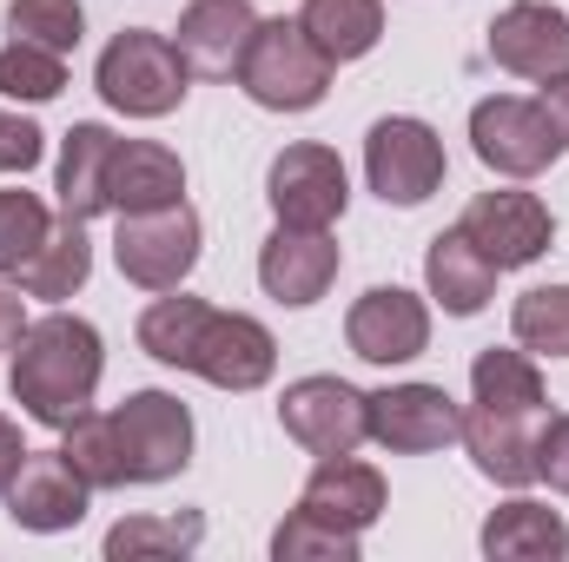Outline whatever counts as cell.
<instances>
[{
	"label": "cell",
	"instance_id": "cell-8",
	"mask_svg": "<svg viewBox=\"0 0 569 562\" xmlns=\"http://www.w3.org/2000/svg\"><path fill=\"white\" fill-rule=\"evenodd\" d=\"M120 456H127V483H172L192 463V411L172 391H133L120 411Z\"/></svg>",
	"mask_w": 569,
	"mask_h": 562
},
{
	"label": "cell",
	"instance_id": "cell-5",
	"mask_svg": "<svg viewBox=\"0 0 569 562\" xmlns=\"http://www.w3.org/2000/svg\"><path fill=\"white\" fill-rule=\"evenodd\" d=\"M470 145L497 179H543L569 145L557 133V120L543 113V100L523 93H490L470 107Z\"/></svg>",
	"mask_w": 569,
	"mask_h": 562
},
{
	"label": "cell",
	"instance_id": "cell-24",
	"mask_svg": "<svg viewBox=\"0 0 569 562\" xmlns=\"http://www.w3.org/2000/svg\"><path fill=\"white\" fill-rule=\"evenodd\" d=\"M298 27L311 33V47L331 67H351L385 40V0H305Z\"/></svg>",
	"mask_w": 569,
	"mask_h": 562
},
{
	"label": "cell",
	"instance_id": "cell-27",
	"mask_svg": "<svg viewBox=\"0 0 569 562\" xmlns=\"http://www.w3.org/2000/svg\"><path fill=\"white\" fill-rule=\"evenodd\" d=\"M470 391H477V404H490V411H550V398H543V371H537V358L530 351H477V364H470Z\"/></svg>",
	"mask_w": 569,
	"mask_h": 562
},
{
	"label": "cell",
	"instance_id": "cell-13",
	"mask_svg": "<svg viewBox=\"0 0 569 562\" xmlns=\"http://www.w3.org/2000/svg\"><path fill=\"white\" fill-rule=\"evenodd\" d=\"M192 378H206L212 391H259V384H272V371H279V338L259 324V318H246V311H206V324H199V344H192V364H186Z\"/></svg>",
	"mask_w": 569,
	"mask_h": 562
},
{
	"label": "cell",
	"instance_id": "cell-7",
	"mask_svg": "<svg viewBox=\"0 0 569 562\" xmlns=\"http://www.w3.org/2000/svg\"><path fill=\"white\" fill-rule=\"evenodd\" d=\"M457 232L497 265V272H523L557 245V219L537 192H477L457 219Z\"/></svg>",
	"mask_w": 569,
	"mask_h": 562
},
{
	"label": "cell",
	"instance_id": "cell-25",
	"mask_svg": "<svg viewBox=\"0 0 569 562\" xmlns=\"http://www.w3.org/2000/svg\"><path fill=\"white\" fill-rule=\"evenodd\" d=\"M87 272H93V245H87V219H53V232H47V245L33 252V265L20 272V291L27 298H47V304H67L80 284H87Z\"/></svg>",
	"mask_w": 569,
	"mask_h": 562
},
{
	"label": "cell",
	"instance_id": "cell-28",
	"mask_svg": "<svg viewBox=\"0 0 569 562\" xmlns=\"http://www.w3.org/2000/svg\"><path fill=\"white\" fill-rule=\"evenodd\" d=\"M206 298H186V291H159L152 304L140 311V351L146 358H159V364H172V371H186L192 364V344H199V324H206Z\"/></svg>",
	"mask_w": 569,
	"mask_h": 562
},
{
	"label": "cell",
	"instance_id": "cell-4",
	"mask_svg": "<svg viewBox=\"0 0 569 562\" xmlns=\"http://www.w3.org/2000/svg\"><path fill=\"white\" fill-rule=\"evenodd\" d=\"M199 245H206V225L186 199L152 205V212H120L113 225V265L140 291H179L199 265Z\"/></svg>",
	"mask_w": 569,
	"mask_h": 562
},
{
	"label": "cell",
	"instance_id": "cell-31",
	"mask_svg": "<svg viewBox=\"0 0 569 562\" xmlns=\"http://www.w3.org/2000/svg\"><path fill=\"white\" fill-rule=\"evenodd\" d=\"M87 33L80 0H7V40H33L47 53H73Z\"/></svg>",
	"mask_w": 569,
	"mask_h": 562
},
{
	"label": "cell",
	"instance_id": "cell-14",
	"mask_svg": "<svg viewBox=\"0 0 569 562\" xmlns=\"http://www.w3.org/2000/svg\"><path fill=\"white\" fill-rule=\"evenodd\" d=\"M345 344L365 364H411L430 351V304L405 284H371L351 311H345Z\"/></svg>",
	"mask_w": 569,
	"mask_h": 562
},
{
	"label": "cell",
	"instance_id": "cell-11",
	"mask_svg": "<svg viewBox=\"0 0 569 562\" xmlns=\"http://www.w3.org/2000/svg\"><path fill=\"white\" fill-rule=\"evenodd\" d=\"M266 199L279 212V225H338L345 205H351V179H345V159L318 140L284 145L266 172Z\"/></svg>",
	"mask_w": 569,
	"mask_h": 562
},
{
	"label": "cell",
	"instance_id": "cell-15",
	"mask_svg": "<svg viewBox=\"0 0 569 562\" xmlns=\"http://www.w3.org/2000/svg\"><path fill=\"white\" fill-rule=\"evenodd\" d=\"M338 265H345V252H338L331 225H279L259 245V284H266V298H279L291 311L318 304L338 284Z\"/></svg>",
	"mask_w": 569,
	"mask_h": 562
},
{
	"label": "cell",
	"instance_id": "cell-18",
	"mask_svg": "<svg viewBox=\"0 0 569 562\" xmlns=\"http://www.w3.org/2000/svg\"><path fill=\"white\" fill-rule=\"evenodd\" d=\"M252 27H259L252 0H186V13L172 27V47L186 53V67L199 80H232L239 60H246Z\"/></svg>",
	"mask_w": 569,
	"mask_h": 562
},
{
	"label": "cell",
	"instance_id": "cell-37",
	"mask_svg": "<svg viewBox=\"0 0 569 562\" xmlns=\"http://www.w3.org/2000/svg\"><path fill=\"white\" fill-rule=\"evenodd\" d=\"M20 331H27V298H20V284L0 279V351H13Z\"/></svg>",
	"mask_w": 569,
	"mask_h": 562
},
{
	"label": "cell",
	"instance_id": "cell-36",
	"mask_svg": "<svg viewBox=\"0 0 569 562\" xmlns=\"http://www.w3.org/2000/svg\"><path fill=\"white\" fill-rule=\"evenodd\" d=\"M537 476L557 496H569V411L563 418H543V430H537Z\"/></svg>",
	"mask_w": 569,
	"mask_h": 562
},
{
	"label": "cell",
	"instance_id": "cell-19",
	"mask_svg": "<svg viewBox=\"0 0 569 562\" xmlns=\"http://www.w3.org/2000/svg\"><path fill=\"white\" fill-rule=\"evenodd\" d=\"M298 510H311V516L365 536L385 516V470L378 463H358V456H318V470L298 490Z\"/></svg>",
	"mask_w": 569,
	"mask_h": 562
},
{
	"label": "cell",
	"instance_id": "cell-35",
	"mask_svg": "<svg viewBox=\"0 0 569 562\" xmlns=\"http://www.w3.org/2000/svg\"><path fill=\"white\" fill-rule=\"evenodd\" d=\"M40 152H47V133H40L33 120L0 113V179H7V172H33V165H40Z\"/></svg>",
	"mask_w": 569,
	"mask_h": 562
},
{
	"label": "cell",
	"instance_id": "cell-38",
	"mask_svg": "<svg viewBox=\"0 0 569 562\" xmlns=\"http://www.w3.org/2000/svg\"><path fill=\"white\" fill-rule=\"evenodd\" d=\"M537 87H543V93H537L543 113L557 120V133H563V145H569V73H550V80H537Z\"/></svg>",
	"mask_w": 569,
	"mask_h": 562
},
{
	"label": "cell",
	"instance_id": "cell-20",
	"mask_svg": "<svg viewBox=\"0 0 569 562\" xmlns=\"http://www.w3.org/2000/svg\"><path fill=\"white\" fill-rule=\"evenodd\" d=\"M186 199V165L179 152L159 140H120L113 145V172H107V205L113 212H152V205H179Z\"/></svg>",
	"mask_w": 569,
	"mask_h": 562
},
{
	"label": "cell",
	"instance_id": "cell-6",
	"mask_svg": "<svg viewBox=\"0 0 569 562\" xmlns=\"http://www.w3.org/2000/svg\"><path fill=\"white\" fill-rule=\"evenodd\" d=\"M443 172H450L443 140L418 113H391V120H378L365 133V179H371V192L385 205H425L443 185Z\"/></svg>",
	"mask_w": 569,
	"mask_h": 562
},
{
	"label": "cell",
	"instance_id": "cell-16",
	"mask_svg": "<svg viewBox=\"0 0 569 562\" xmlns=\"http://www.w3.org/2000/svg\"><path fill=\"white\" fill-rule=\"evenodd\" d=\"M490 60L517 80H550L569 73V13L550 0H510L497 20H490Z\"/></svg>",
	"mask_w": 569,
	"mask_h": 562
},
{
	"label": "cell",
	"instance_id": "cell-17",
	"mask_svg": "<svg viewBox=\"0 0 569 562\" xmlns=\"http://www.w3.org/2000/svg\"><path fill=\"white\" fill-rule=\"evenodd\" d=\"M543 418L550 411H490V404H477V411H463L457 443L470 450L477 476H490L497 490H530L537 483V430H543Z\"/></svg>",
	"mask_w": 569,
	"mask_h": 562
},
{
	"label": "cell",
	"instance_id": "cell-10",
	"mask_svg": "<svg viewBox=\"0 0 569 562\" xmlns=\"http://www.w3.org/2000/svg\"><path fill=\"white\" fill-rule=\"evenodd\" d=\"M87 496H93V483L67 463V450H27L20 470H13L7 490H0L13 530H33V536L80 530V523H87Z\"/></svg>",
	"mask_w": 569,
	"mask_h": 562
},
{
	"label": "cell",
	"instance_id": "cell-2",
	"mask_svg": "<svg viewBox=\"0 0 569 562\" xmlns=\"http://www.w3.org/2000/svg\"><path fill=\"white\" fill-rule=\"evenodd\" d=\"M93 87L113 113L127 120H166L179 113L186 87H192V67L186 53L172 47V33H152V27H120L93 67Z\"/></svg>",
	"mask_w": 569,
	"mask_h": 562
},
{
	"label": "cell",
	"instance_id": "cell-12",
	"mask_svg": "<svg viewBox=\"0 0 569 562\" xmlns=\"http://www.w3.org/2000/svg\"><path fill=\"white\" fill-rule=\"evenodd\" d=\"M279 423L284 436L311 456H351L371 430H365V391H351L345 378H298L284 384L279 398Z\"/></svg>",
	"mask_w": 569,
	"mask_h": 562
},
{
	"label": "cell",
	"instance_id": "cell-30",
	"mask_svg": "<svg viewBox=\"0 0 569 562\" xmlns=\"http://www.w3.org/2000/svg\"><path fill=\"white\" fill-rule=\"evenodd\" d=\"M510 331L530 358H569V284H530L510 311Z\"/></svg>",
	"mask_w": 569,
	"mask_h": 562
},
{
	"label": "cell",
	"instance_id": "cell-32",
	"mask_svg": "<svg viewBox=\"0 0 569 562\" xmlns=\"http://www.w3.org/2000/svg\"><path fill=\"white\" fill-rule=\"evenodd\" d=\"M0 93L7 100H60L67 93V53H47L33 40H7L0 47Z\"/></svg>",
	"mask_w": 569,
	"mask_h": 562
},
{
	"label": "cell",
	"instance_id": "cell-21",
	"mask_svg": "<svg viewBox=\"0 0 569 562\" xmlns=\"http://www.w3.org/2000/svg\"><path fill=\"white\" fill-rule=\"evenodd\" d=\"M483 556L490 562H563L569 556V523L537 503V496H510L503 510L483 516Z\"/></svg>",
	"mask_w": 569,
	"mask_h": 562
},
{
	"label": "cell",
	"instance_id": "cell-1",
	"mask_svg": "<svg viewBox=\"0 0 569 562\" xmlns=\"http://www.w3.org/2000/svg\"><path fill=\"white\" fill-rule=\"evenodd\" d=\"M100 371H107L100 331L87 318H73V311H47V318H33L20 331L13 364H7V391L33 423L67 430L80 411H93Z\"/></svg>",
	"mask_w": 569,
	"mask_h": 562
},
{
	"label": "cell",
	"instance_id": "cell-29",
	"mask_svg": "<svg viewBox=\"0 0 569 562\" xmlns=\"http://www.w3.org/2000/svg\"><path fill=\"white\" fill-rule=\"evenodd\" d=\"M60 450L67 463L93 483V490H120L127 483V456H120V430H113V411H80V418L60 430Z\"/></svg>",
	"mask_w": 569,
	"mask_h": 562
},
{
	"label": "cell",
	"instance_id": "cell-26",
	"mask_svg": "<svg viewBox=\"0 0 569 562\" xmlns=\"http://www.w3.org/2000/svg\"><path fill=\"white\" fill-rule=\"evenodd\" d=\"M206 543V516L199 510H179V516H127V523H113L107 530V562H179L192 556Z\"/></svg>",
	"mask_w": 569,
	"mask_h": 562
},
{
	"label": "cell",
	"instance_id": "cell-22",
	"mask_svg": "<svg viewBox=\"0 0 569 562\" xmlns=\"http://www.w3.org/2000/svg\"><path fill=\"white\" fill-rule=\"evenodd\" d=\"M425 291L450 311V318H477L490 298H497V265L450 225V232H437L425 252Z\"/></svg>",
	"mask_w": 569,
	"mask_h": 562
},
{
	"label": "cell",
	"instance_id": "cell-23",
	"mask_svg": "<svg viewBox=\"0 0 569 562\" xmlns=\"http://www.w3.org/2000/svg\"><path fill=\"white\" fill-rule=\"evenodd\" d=\"M113 133L100 120H80L67 140H60V172H53V192H60V212L67 219H100L113 212L107 205V172H113Z\"/></svg>",
	"mask_w": 569,
	"mask_h": 562
},
{
	"label": "cell",
	"instance_id": "cell-34",
	"mask_svg": "<svg viewBox=\"0 0 569 562\" xmlns=\"http://www.w3.org/2000/svg\"><path fill=\"white\" fill-rule=\"evenodd\" d=\"M47 232H53V212L33 192H0V279H20L47 245Z\"/></svg>",
	"mask_w": 569,
	"mask_h": 562
},
{
	"label": "cell",
	"instance_id": "cell-39",
	"mask_svg": "<svg viewBox=\"0 0 569 562\" xmlns=\"http://www.w3.org/2000/svg\"><path fill=\"white\" fill-rule=\"evenodd\" d=\"M20 456H27V443H20V423L0 418V490H7V476L20 470Z\"/></svg>",
	"mask_w": 569,
	"mask_h": 562
},
{
	"label": "cell",
	"instance_id": "cell-33",
	"mask_svg": "<svg viewBox=\"0 0 569 562\" xmlns=\"http://www.w3.org/2000/svg\"><path fill=\"white\" fill-rule=\"evenodd\" d=\"M272 556L279 562H358V530H338L311 510H291L272 530Z\"/></svg>",
	"mask_w": 569,
	"mask_h": 562
},
{
	"label": "cell",
	"instance_id": "cell-3",
	"mask_svg": "<svg viewBox=\"0 0 569 562\" xmlns=\"http://www.w3.org/2000/svg\"><path fill=\"white\" fill-rule=\"evenodd\" d=\"M239 93L266 113H311L325 93H331V60L311 47V33L291 20H259L252 40H246V60H239Z\"/></svg>",
	"mask_w": 569,
	"mask_h": 562
},
{
	"label": "cell",
	"instance_id": "cell-9",
	"mask_svg": "<svg viewBox=\"0 0 569 562\" xmlns=\"http://www.w3.org/2000/svg\"><path fill=\"white\" fill-rule=\"evenodd\" d=\"M365 430L391 456H430L457 443L463 411L443 384H385V391H365Z\"/></svg>",
	"mask_w": 569,
	"mask_h": 562
}]
</instances>
